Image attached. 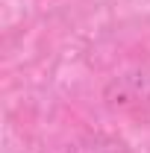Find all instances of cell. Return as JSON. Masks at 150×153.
Instances as JSON below:
<instances>
[{"label": "cell", "instance_id": "2", "mask_svg": "<svg viewBox=\"0 0 150 153\" xmlns=\"http://www.w3.org/2000/svg\"><path fill=\"white\" fill-rule=\"evenodd\" d=\"M68 153H132L130 144L118 135H109V133H88L82 138H76L71 144Z\"/></svg>", "mask_w": 150, "mask_h": 153}, {"label": "cell", "instance_id": "1", "mask_svg": "<svg viewBox=\"0 0 150 153\" xmlns=\"http://www.w3.org/2000/svg\"><path fill=\"white\" fill-rule=\"evenodd\" d=\"M100 100L109 112L141 115L150 112V65H132L106 79Z\"/></svg>", "mask_w": 150, "mask_h": 153}]
</instances>
